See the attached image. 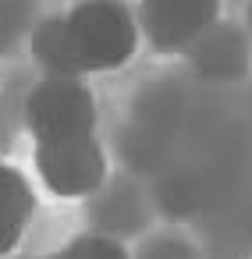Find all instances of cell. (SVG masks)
<instances>
[{
  "instance_id": "cell-7",
  "label": "cell",
  "mask_w": 252,
  "mask_h": 259,
  "mask_svg": "<svg viewBox=\"0 0 252 259\" xmlns=\"http://www.w3.org/2000/svg\"><path fill=\"white\" fill-rule=\"evenodd\" d=\"M22 29H25V4L22 0H0V54L15 43Z\"/></svg>"
},
{
  "instance_id": "cell-5",
  "label": "cell",
  "mask_w": 252,
  "mask_h": 259,
  "mask_svg": "<svg viewBox=\"0 0 252 259\" xmlns=\"http://www.w3.org/2000/svg\"><path fill=\"white\" fill-rule=\"evenodd\" d=\"M36 213V192L32 181L15 167L0 160V259L15 255V248L22 245L29 220Z\"/></svg>"
},
{
  "instance_id": "cell-3",
  "label": "cell",
  "mask_w": 252,
  "mask_h": 259,
  "mask_svg": "<svg viewBox=\"0 0 252 259\" xmlns=\"http://www.w3.org/2000/svg\"><path fill=\"white\" fill-rule=\"evenodd\" d=\"M32 170L57 199H86L107 181V153L96 135H75L32 146Z\"/></svg>"
},
{
  "instance_id": "cell-8",
  "label": "cell",
  "mask_w": 252,
  "mask_h": 259,
  "mask_svg": "<svg viewBox=\"0 0 252 259\" xmlns=\"http://www.w3.org/2000/svg\"><path fill=\"white\" fill-rule=\"evenodd\" d=\"M245 29H248V36H252V0L245 4Z\"/></svg>"
},
{
  "instance_id": "cell-4",
  "label": "cell",
  "mask_w": 252,
  "mask_h": 259,
  "mask_svg": "<svg viewBox=\"0 0 252 259\" xmlns=\"http://www.w3.org/2000/svg\"><path fill=\"white\" fill-rule=\"evenodd\" d=\"M135 18L153 50L178 54L220 25V0H139Z\"/></svg>"
},
{
  "instance_id": "cell-1",
  "label": "cell",
  "mask_w": 252,
  "mask_h": 259,
  "mask_svg": "<svg viewBox=\"0 0 252 259\" xmlns=\"http://www.w3.org/2000/svg\"><path fill=\"white\" fill-rule=\"evenodd\" d=\"M64 18L86 78L124 68L142 43L139 18L121 0H78L71 11H64Z\"/></svg>"
},
{
  "instance_id": "cell-6",
  "label": "cell",
  "mask_w": 252,
  "mask_h": 259,
  "mask_svg": "<svg viewBox=\"0 0 252 259\" xmlns=\"http://www.w3.org/2000/svg\"><path fill=\"white\" fill-rule=\"evenodd\" d=\"M32 57L43 68V75H57V78H86L71 47V32H68V18L64 15H50L43 22H36L32 29Z\"/></svg>"
},
{
  "instance_id": "cell-2",
  "label": "cell",
  "mask_w": 252,
  "mask_h": 259,
  "mask_svg": "<svg viewBox=\"0 0 252 259\" xmlns=\"http://www.w3.org/2000/svg\"><path fill=\"white\" fill-rule=\"evenodd\" d=\"M25 128L36 142H57L75 135H96V96L86 78L43 75L39 85L25 96Z\"/></svg>"
}]
</instances>
